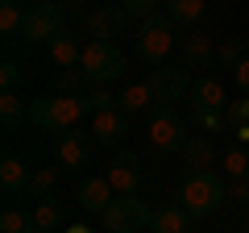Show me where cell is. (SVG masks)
Segmentation results:
<instances>
[{
	"mask_svg": "<svg viewBox=\"0 0 249 233\" xmlns=\"http://www.w3.org/2000/svg\"><path fill=\"white\" fill-rule=\"evenodd\" d=\"M154 104V92H150V83H129V88L116 96V108H124V113H145V108Z\"/></svg>",
	"mask_w": 249,
	"mask_h": 233,
	"instance_id": "7402d4cb",
	"label": "cell"
},
{
	"mask_svg": "<svg viewBox=\"0 0 249 233\" xmlns=\"http://www.w3.org/2000/svg\"><path fill=\"white\" fill-rule=\"evenodd\" d=\"M224 175L229 179H249V150H224Z\"/></svg>",
	"mask_w": 249,
	"mask_h": 233,
	"instance_id": "4316f807",
	"label": "cell"
},
{
	"mask_svg": "<svg viewBox=\"0 0 249 233\" xmlns=\"http://www.w3.org/2000/svg\"><path fill=\"white\" fill-rule=\"evenodd\" d=\"M50 58H54V67H67V71H71V67H79V58H83V46H79V38L62 29V34L50 42Z\"/></svg>",
	"mask_w": 249,
	"mask_h": 233,
	"instance_id": "ac0fdd59",
	"label": "cell"
},
{
	"mask_svg": "<svg viewBox=\"0 0 249 233\" xmlns=\"http://www.w3.org/2000/svg\"><path fill=\"white\" fill-rule=\"evenodd\" d=\"M178 204L191 213V221H204V216L220 213V208L229 204V188H224V179L212 167L208 171H191V175L183 179V188H178Z\"/></svg>",
	"mask_w": 249,
	"mask_h": 233,
	"instance_id": "7a4b0ae2",
	"label": "cell"
},
{
	"mask_svg": "<svg viewBox=\"0 0 249 233\" xmlns=\"http://www.w3.org/2000/svg\"><path fill=\"white\" fill-rule=\"evenodd\" d=\"M88 113V96H34L25 108V121L42 134H67V129H79Z\"/></svg>",
	"mask_w": 249,
	"mask_h": 233,
	"instance_id": "6da1fadb",
	"label": "cell"
},
{
	"mask_svg": "<svg viewBox=\"0 0 249 233\" xmlns=\"http://www.w3.org/2000/svg\"><path fill=\"white\" fill-rule=\"evenodd\" d=\"M112 4H121L124 17H137V21H145V17L158 13V0H112Z\"/></svg>",
	"mask_w": 249,
	"mask_h": 233,
	"instance_id": "f546056e",
	"label": "cell"
},
{
	"mask_svg": "<svg viewBox=\"0 0 249 233\" xmlns=\"http://www.w3.org/2000/svg\"><path fill=\"white\" fill-rule=\"evenodd\" d=\"M178 34H175V21L166 17V13H154V17L142 21V29H137V58L150 67H162L166 63V54L175 50Z\"/></svg>",
	"mask_w": 249,
	"mask_h": 233,
	"instance_id": "3957f363",
	"label": "cell"
},
{
	"mask_svg": "<svg viewBox=\"0 0 249 233\" xmlns=\"http://www.w3.org/2000/svg\"><path fill=\"white\" fill-rule=\"evenodd\" d=\"M150 229L154 233H187L191 229V213L183 204H158L150 216Z\"/></svg>",
	"mask_w": 249,
	"mask_h": 233,
	"instance_id": "9a60e30c",
	"label": "cell"
},
{
	"mask_svg": "<svg viewBox=\"0 0 249 233\" xmlns=\"http://www.w3.org/2000/svg\"><path fill=\"white\" fill-rule=\"evenodd\" d=\"M108 183H112L116 196H137V188H142V158L133 150H121L108 162Z\"/></svg>",
	"mask_w": 249,
	"mask_h": 233,
	"instance_id": "30bf717a",
	"label": "cell"
},
{
	"mask_svg": "<svg viewBox=\"0 0 249 233\" xmlns=\"http://www.w3.org/2000/svg\"><path fill=\"white\" fill-rule=\"evenodd\" d=\"M145 83H150L154 104H158V108H175L178 100L191 92V71H187V67H170V63H162V67H150Z\"/></svg>",
	"mask_w": 249,
	"mask_h": 233,
	"instance_id": "8992f818",
	"label": "cell"
},
{
	"mask_svg": "<svg viewBox=\"0 0 249 233\" xmlns=\"http://www.w3.org/2000/svg\"><path fill=\"white\" fill-rule=\"evenodd\" d=\"M91 134L100 146H121L129 137V113L124 108H104V113L91 116Z\"/></svg>",
	"mask_w": 249,
	"mask_h": 233,
	"instance_id": "8fae6325",
	"label": "cell"
},
{
	"mask_svg": "<svg viewBox=\"0 0 249 233\" xmlns=\"http://www.w3.org/2000/svg\"><path fill=\"white\" fill-rule=\"evenodd\" d=\"M191 121H196L199 129H208V134H216V129H224V125H229V116H224V113H216V108H191Z\"/></svg>",
	"mask_w": 249,
	"mask_h": 233,
	"instance_id": "83f0119b",
	"label": "cell"
},
{
	"mask_svg": "<svg viewBox=\"0 0 249 233\" xmlns=\"http://www.w3.org/2000/svg\"><path fill=\"white\" fill-rule=\"evenodd\" d=\"M150 208H145V200L137 196H116L112 204L100 213V225H104L108 233H142L145 225H150Z\"/></svg>",
	"mask_w": 249,
	"mask_h": 233,
	"instance_id": "5b68a950",
	"label": "cell"
},
{
	"mask_svg": "<svg viewBox=\"0 0 249 233\" xmlns=\"http://www.w3.org/2000/svg\"><path fill=\"white\" fill-rule=\"evenodd\" d=\"M112 183H108V175H91V179L79 183V204L88 208V213H104L108 204H112Z\"/></svg>",
	"mask_w": 249,
	"mask_h": 233,
	"instance_id": "5bb4252c",
	"label": "cell"
},
{
	"mask_svg": "<svg viewBox=\"0 0 249 233\" xmlns=\"http://www.w3.org/2000/svg\"><path fill=\"white\" fill-rule=\"evenodd\" d=\"M34 229H37V221L25 208H4L0 213V233H34Z\"/></svg>",
	"mask_w": 249,
	"mask_h": 233,
	"instance_id": "cb8c5ba5",
	"label": "cell"
},
{
	"mask_svg": "<svg viewBox=\"0 0 249 233\" xmlns=\"http://www.w3.org/2000/svg\"><path fill=\"white\" fill-rule=\"evenodd\" d=\"M232 79H237V88H241V96H249V58H245V63L237 67V71H232Z\"/></svg>",
	"mask_w": 249,
	"mask_h": 233,
	"instance_id": "d590c367",
	"label": "cell"
},
{
	"mask_svg": "<svg viewBox=\"0 0 249 233\" xmlns=\"http://www.w3.org/2000/svg\"><path fill=\"white\" fill-rule=\"evenodd\" d=\"M79 67H83V75H88L91 83H112V79L124 75V54H121L116 42H88Z\"/></svg>",
	"mask_w": 249,
	"mask_h": 233,
	"instance_id": "277c9868",
	"label": "cell"
},
{
	"mask_svg": "<svg viewBox=\"0 0 249 233\" xmlns=\"http://www.w3.org/2000/svg\"><path fill=\"white\" fill-rule=\"evenodd\" d=\"M83 67H71V71H62V88H67V96H79V88H83Z\"/></svg>",
	"mask_w": 249,
	"mask_h": 233,
	"instance_id": "1f68e13d",
	"label": "cell"
},
{
	"mask_svg": "<svg viewBox=\"0 0 249 233\" xmlns=\"http://www.w3.org/2000/svg\"><path fill=\"white\" fill-rule=\"evenodd\" d=\"M229 204H249V179H232L229 183Z\"/></svg>",
	"mask_w": 249,
	"mask_h": 233,
	"instance_id": "836d02e7",
	"label": "cell"
},
{
	"mask_svg": "<svg viewBox=\"0 0 249 233\" xmlns=\"http://www.w3.org/2000/svg\"><path fill=\"white\" fill-rule=\"evenodd\" d=\"M178 50H183V67H212L216 54H212V38L204 34V29H191V34L178 38Z\"/></svg>",
	"mask_w": 249,
	"mask_h": 233,
	"instance_id": "4fadbf2b",
	"label": "cell"
},
{
	"mask_svg": "<svg viewBox=\"0 0 249 233\" xmlns=\"http://www.w3.org/2000/svg\"><path fill=\"white\" fill-rule=\"evenodd\" d=\"M21 34H25V13H21L17 0H0V38H4V46L21 42Z\"/></svg>",
	"mask_w": 249,
	"mask_h": 233,
	"instance_id": "e0dca14e",
	"label": "cell"
},
{
	"mask_svg": "<svg viewBox=\"0 0 249 233\" xmlns=\"http://www.w3.org/2000/svg\"><path fill=\"white\" fill-rule=\"evenodd\" d=\"M241 233H249V221H245V225H241Z\"/></svg>",
	"mask_w": 249,
	"mask_h": 233,
	"instance_id": "f35d334b",
	"label": "cell"
},
{
	"mask_svg": "<svg viewBox=\"0 0 249 233\" xmlns=\"http://www.w3.org/2000/svg\"><path fill=\"white\" fill-rule=\"evenodd\" d=\"M124 9L121 4H104V9H96L88 17V34H91V42H112V38H121L124 34Z\"/></svg>",
	"mask_w": 249,
	"mask_h": 233,
	"instance_id": "7c38bea8",
	"label": "cell"
},
{
	"mask_svg": "<svg viewBox=\"0 0 249 233\" xmlns=\"http://www.w3.org/2000/svg\"><path fill=\"white\" fill-rule=\"evenodd\" d=\"M191 108H216V113H224V88L216 79H196L191 83Z\"/></svg>",
	"mask_w": 249,
	"mask_h": 233,
	"instance_id": "d6986e66",
	"label": "cell"
},
{
	"mask_svg": "<svg viewBox=\"0 0 249 233\" xmlns=\"http://www.w3.org/2000/svg\"><path fill=\"white\" fill-rule=\"evenodd\" d=\"M29 104H21V96H13V92H0V121H4V129H17L21 116H25Z\"/></svg>",
	"mask_w": 249,
	"mask_h": 233,
	"instance_id": "484cf974",
	"label": "cell"
},
{
	"mask_svg": "<svg viewBox=\"0 0 249 233\" xmlns=\"http://www.w3.org/2000/svg\"><path fill=\"white\" fill-rule=\"evenodd\" d=\"M17 63H4V67H0V88H4V92H13V83H17Z\"/></svg>",
	"mask_w": 249,
	"mask_h": 233,
	"instance_id": "e575fe53",
	"label": "cell"
},
{
	"mask_svg": "<svg viewBox=\"0 0 249 233\" xmlns=\"http://www.w3.org/2000/svg\"><path fill=\"white\" fill-rule=\"evenodd\" d=\"M58 175H62V167H37V171H34V179H29V196H37V200L54 196V183H58Z\"/></svg>",
	"mask_w": 249,
	"mask_h": 233,
	"instance_id": "d4e9b609",
	"label": "cell"
},
{
	"mask_svg": "<svg viewBox=\"0 0 249 233\" xmlns=\"http://www.w3.org/2000/svg\"><path fill=\"white\" fill-rule=\"evenodd\" d=\"M67 233H88V229H83V225H71V229H67Z\"/></svg>",
	"mask_w": 249,
	"mask_h": 233,
	"instance_id": "74e56055",
	"label": "cell"
},
{
	"mask_svg": "<svg viewBox=\"0 0 249 233\" xmlns=\"http://www.w3.org/2000/svg\"><path fill=\"white\" fill-rule=\"evenodd\" d=\"M88 104H91V116H96V113H104V108H116V96L112 92H91Z\"/></svg>",
	"mask_w": 249,
	"mask_h": 233,
	"instance_id": "d6a6232c",
	"label": "cell"
},
{
	"mask_svg": "<svg viewBox=\"0 0 249 233\" xmlns=\"http://www.w3.org/2000/svg\"><path fill=\"white\" fill-rule=\"evenodd\" d=\"M245 58H249V54H245V42H224L220 50H216V63H220V67H232V71H237Z\"/></svg>",
	"mask_w": 249,
	"mask_h": 233,
	"instance_id": "f1b7e54d",
	"label": "cell"
},
{
	"mask_svg": "<svg viewBox=\"0 0 249 233\" xmlns=\"http://www.w3.org/2000/svg\"><path fill=\"white\" fill-rule=\"evenodd\" d=\"M62 9L58 0H34V9H25V42L37 46V42H54V38L62 34Z\"/></svg>",
	"mask_w": 249,
	"mask_h": 233,
	"instance_id": "ba28073f",
	"label": "cell"
},
{
	"mask_svg": "<svg viewBox=\"0 0 249 233\" xmlns=\"http://www.w3.org/2000/svg\"><path fill=\"white\" fill-rule=\"evenodd\" d=\"M34 233H50V229H34Z\"/></svg>",
	"mask_w": 249,
	"mask_h": 233,
	"instance_id": "60d3db41",
	"label": "cell"
},
{
	"mask_svg": "<svg viewBox=\"0 0 249 233\" xmlns=\"http://www.w3.org/2000/svg\"><path fill=\"white\" fill-rule=\"evenodd\" d=\"M91 142H96L91 129H67V134H54V158H58V167H62V171L88 167Z\"/></svg>",
	"mask_w": 249,
	"mask_h": 233,
	"instance_id": "9c48e42d",
	"label": "cell"
},
{
	"mask_svg": "<svg viewBox=\"0 0 249 233\" xmlns=\"http://www.w3.org/2000/svg\"><path fill=\"white\" fill-rule=\"evenodd\" d=\"M245 54H249V38H245Z\"/></svg>",
	"mask_w": 249,
	"mask_h": 233,
	"instance_id": "ab89813d",
	"label": "cell"
},
{
	"mask_svg": "<svg viewBox=\"0 0 249 233\" xmlns=\"http://www.w3.org/2000/svg\"><path fill=\"white\" fill-rule=\"evenodd\" d=\"M29 179H34V171H29L21 158L9 154V158L0 162V192H4V196H21V192H29Z\"/></svg>",
	"mask_w": 249,
	"mask_h": 233,
	"instance_id": "2e32d148",
	"label": "cell"
},
{
	"mask_svg": "<svg viewBox=\"0 0 249 233\" xmlns=\"http://www.w3.org/2000/svg\"><path fill=\"white\" fill-rule=\"evenodd\" d=\"M232 134H237V137H241V142H245V146H249V125H237V129H232Z\"/></svg>",
	"mask_w": 249,
	"mask_h": 233,
	"instance_id": "8d00e7d4",
	"label": "cell"
},
{
	"mask_svg": "<svg viewBox=\"0 0 249 233\" xmlns=\"http://www.w3.org/2000/svg\"><path fill=\"white\" fill-rule=\"evenodd\" d=\"M29 213H34V221H37V229H58L62 221H67V208H62V200L58 196H46V200H37L34 208H29Z\"/></svg>",
	"mask_w": 249,
	"mask_h": 233,
	"instance_id": "ffe728a7",
	"label": "cell"
},
{
	"mask_svg": "<svg viewBox=\"0 0 249 233\" xmlns=\"http://www.w3.org/2000/svg\"><path fill=\"white\" fill-rule=\"evenodd\" d=\"M150 146L154 150H162V154H170V150H183L187 146V121L178 116V108H154V116H150Z\"/></svg>",
	"mask_w": 249,
	"mask_h": 233,
	"instance_id": "52a82bcc",
	"label": "cell"
},
{
	"mask_svg": "<svg viewBox=\"0 0 249 233\" xmlns=\"http://www.w3.org/2000/svg\"><path fill=\"white\" fill-rule=\"evenodd\" d=\"M166 17L175 21V25L196 29L199 17H204V0H166Z\"/></svg>",
	"mask_w": 249,
	"mask_h": 233,
	"instance_id": "44dd1931",
	"label": "cell"
},
{
	"mask_svg": "<svg viewBox=\"0 0 249 233\" xmlns=\"http://www.w3.org/2000/svg\"><path fill=\"white\" fill-rule=\"evenodd\" d=\"M224 116H229V129H237V125H249V96L232 100V104L224 108Z\"/></svg>",
	"mask_w": 249,
	"mask_h": 233,
	"instance_id": "4dcf8cb0",
	"label": "cell"
},
{
	"mask_svg": "<svg viewBox=\"0 0 249 233\" xmlns=\"http://www.w3.org/2000/svg\"><path fill=\"white\" fill-rule=\"evenodd\" d=\"M183 158H187V167H196V171H208V162L216 158V146H212V137H187V146H183Z\"/></svg>",
	"mask_w": 249,
	"mask_h": 233,
	"instance_id": "603a6c76",
	"label": "cell"
}]
</instances>
